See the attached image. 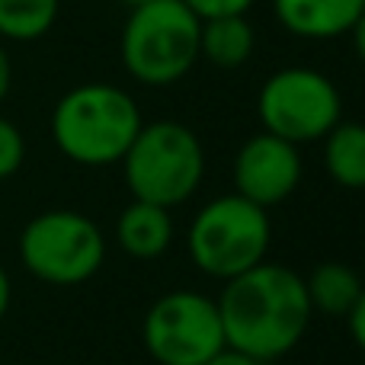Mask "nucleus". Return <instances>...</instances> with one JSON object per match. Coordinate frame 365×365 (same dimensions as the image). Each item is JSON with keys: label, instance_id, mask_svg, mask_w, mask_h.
<instances>
[{"label": "nucleus", "instance_id": "obj_1", "mask_svg": "<svg viewBox=\"0 0 365 365\" xmlns=\"http://www.w3.org/2000/svg\"><path fill=\"white\" fill-rule=\"evenodd\" d=\"M215 302L225 343L259 362L292 353L314 314L304 292V276L269 259L227 279L225 292Z\"/></svg>", "mask_w": 365, "mask_h": 365}, {"label": "nucleus", "instance_id": "obj_2", "mask_svg": "<svg viewBox=\"0 0 365 365\" xmlns=\"http://www.w3.org/2000/svg\"><path fill=\"white\" fill-rule=\"evenodd\" d=\"M141 125L138 103L113 83H81L68 90L51 113L55 148L81 167L119 164Z\"/></svg>", "mask_w": 365, "mask_h": 365}, {"label": "nucleus", "instance_id": "obj_3", "mask_svg": "<svg viewBox=\"0 0 365 365\" xmlns=\"http://www.w3.org/2000/svg\"><path fill=\"white\" fill-rule=\"evenodd\" d=\"M202 19L182 0H148L132 6L122 29V64L145 87H170L199 61Z\"/></svg>", "mask_w": 365, "mask_h": 365}, {"label": "nucleus", "instance_id": "obj_4", "mask_svg": "<svg viewBox=\"0 0 365 365\" xmlns=\"http://www.w3.org/2000/svg\"><path fill=\"white\" fill-rule=\"evenodd\" d=\"M119 164L132 199L164 208L182 205L205 177V151L199 135L173 119L141 125Z\"/></svg>", "mask_w": 365, "mask_h": 365}, {"label": "nucleus", "instance_id": "obj_5", "mask_svg": "<svg viewBox=\"0 0 365 365\" xmlns=\"http://www.w3.org/2000/svg\"><path fill=\"white\" fill-rule=\"evenodd\" d=\"M269 240L272 225L266 208L237 192L218 195L208 205H202L186 234L192 263L205 276L221 279V282L263 263L269 253Z\"/></svg>", "mask_w": 365, "mask_h": 365}, {"label": "nucleus", "instance_id": "obj_6", "mask_svg": "<svg viewBox=\"0 0 365 365\" xmlns=\"http://www.w3.org/2000/svg\"><path fill=\"white\" fill-rule=\"evenodd\" d=\"M106 237L100 225L71 208L42 212L19 234V263L48 285H81L100 272Z\"/></svg>", "mask_w": 365, "mask_h": 365}, {"label": "nucleus", "instance_id": "obj_7", "mask_svg": "<svg viewBox=\"0 0 365 365\" xmlns=\"http://www.w3.org/2000/svg\"><path fill=\"white\" fill-rule=\"evenodd\" d=\"M257 115L263 132L292 145L321 141L343 119L336 83L314 68H282L259 87Z\"/></svg>", "mask_w": 365, "mask_h": 365}, {"label": "nucleus", "instance_id": "obj_8", "mask_svg": "<svg viewBox=\"0 0 365 365\" xmlns=\"http://www.w3.org/2000/svg\"><path fill=\"white\" fill-rule=\"evenodd\" d=\"M141 340L158 365H202L227 346L218 302L189 289L167 292L148 308Z\"/></svg>", "mask_w": 365, "mask_h": 365}, {"label": "nucleus", "instance_id": "obj_9", "mask_svg": "<svg viewBox=\"0 0 365 365\" xmlns=\"http://www.w3.org/2000/svg\"><path fill=\"white\" fill-rule=\"evenodd\" d=\"M304 173L298 145L279 135L259 132L240 145L234 154V192L257 202L259 208H272L285 202L298 189Z\"/></svg>", "mask_w": 365, "mask_h": 365}, {"label": "nucleus", "instance_id": "obj_10", "mask_svg": "<svg viewBox=\"0 0 365 365\" xmlns=\"http://www.w3.org/2000/svg\"><path fill=\"white\" fill-rule=\"evenodd\" d=\"M279 26L298 38H340L365 13V0H272Z\"/></svg>", "mask_w": 365, "mask_h": 365}, {"label": "nucleus", "instance_id": "obj_11", "mask_svg": "<svg viewBox=\"0 0 365 365\" xmlns=\"http://www.w3.org/2000/svg\"><path fill=\"white\" fill-rule=\"evenodd\" d=\"M115 240L135 259H158L173 244V218L170 208L154 205V202L132 199V205L122 208Z\"/></svg>", "mask_w": 365, "mask_h": 365}, {"label": "nucleus", "instance_id": "obj_12", "mask_svg": "<svg viewBox=\"0 0 365 365\" xmlns=\"http://www.w3.org/2000/svg\"><path fill=\"white\" fill-rule=\"evenodd\" d=\"M257 48V32H253L247 13L240 16H212L199 26V58L221 71H234L250 61Z\"/></svg>", "mask_w": 365, "mask_h": 365}, {"label": "nucleus", "instance_id": "obj_13", "mask_svg": "<svg viewBox=\"0 0 365 365\" xmlns=\"http://www.w3.org/2000/svg\"><path fill=\"white\" fill-rule=\"evenodd\" d=\"M304 292H308L311 311H321L327 317H346L362 292V279L353 266L330 259L311 269V276L304 279Z\"/></svg>", "mask_w": 365, "mask_h": 365}, {"label": "nucleus", "instance_id": "obj_14", "mask_svg": "<svg viewBox=\"0 0 365 365\" xmlns=\"http://www.w3.org/2000/svg\"><path fill=\"white\" fill-rule=\"evenodd\" d=\"M324 167L343 189H365V125L336 122L324 135Z\"/></svg>", "mask_w": 365, "mask_h": 365}, {"label": "nucleus", "instance_id": "obj_15", "mask_svg": "<svg viewBox=\"0 0 365 365\" xmlns=\"http://www.w3.org/2000/svg\"><path fill=\"white\" fill-rule=\"evenodd\" d=\"M58 0H0V38L36 42L55 26Z\"/></svg>", "mask_w": 365, "mask_h": 365}, {"label": "nucleus", "instance_id": "obj_16", "mask_svg": "<svg viewBox=\"0 0 365 365\" xmlns=\"http://www.w3.org/2000/svg\"><path fill=\"white\" fill-rule=\"evenodd\" d=\"M26 160V138L10 119L0 115V180H10Z\"/></svg>", "mask_w": 365, "mask_h": 365}, {"label": "nucleus", "instance_id": "obj_17", "mask_svg": "<svg viewBox=\"0 0 365 365\" xmlns=\"http://www.w3.org/2000/svg\"><path fill=\"white\" fill-rule=\"evenodd\" d=\"M182 4L199 19H212V16H240V13H247L257 0H182Z\"/></svg>", "mask_w": 365, "mask_h": 365}, {"label": "nucleus", "instance_id": "obj_18", "mask_svg": "<svg viewBox=\"0 0 365 365\" xmlns=\"http://www.w3.org/2000/svg\"><path fill=\"white\" fill-rule=\"evenodd\" d=\"M346 324H349V334H353V343L365 353V285H362L359 298H356L353 311L346 314Z\"/></svg>", "mask_w": 365, "mask_h": 365}, {"label": "nucleus", "instance_id": "obj_19", "mask_svg": "<svg viewBox=\"0 0 365 365\" xmlns=\"http://www.w3.org/2000/svg\"><path fill=\"white\" fill-rule=\"evenodd\" d=\"M202 365H263V362L253 359V356H247V353H240V349L225 346V349H218V353H215L212 359L202 362Z\"/></svg>", "mask_w": 365, "mask_h": 365}, {"label": "nucleus", "instance_id": "obj_20", "mask_svg": "<svg viewBox=\"0 0 365 365\" xmlns=\"http://www.w3.org/2000/svg\"><path fill=\"white\" fill-rule=\"evenodd\" d=\"M10 87H13V61H10V55H6V48L0 45V103L6 100Z\"/></svg>", "mask_w": 365, "mask_h": 365}, {"label": "nucleus", "instance_id": "obj_21", "mask_svg": "<svg viewBox=\"0 0 365 365\" xmlns=\"http://www.w3.org/2000/svg\"><path fill=\"white\" fill-rule=\"evenodd\" d=\"M10 298H13V289H10V276L6 269L0 266V321L6 317V308H10Z\"/></svg>", "mask_w": 365, "mask_h": 365}, {"label": "nucleus", "instance_id": "obj_22", "mask_svg": "<svg viewBox=\"0 0 365 365\" xmlns=\"http://www.w3.org/2000/svg\"><path fill=\"white\" fill-rule=\"evenodd\" d=\"M349 36H353V45H356V55L362 58V64H365V13L359 19H356V26L349 29Z\"/></svg>", "mask_w": 365, "mask_h": 365}, {"label": "nucleus", "instance_id": "obj_23", "mask_svg": "<svg viewBox=\"0 0 365 365\" xmlns=\"http://www.w3.org/2000/svg\"><path fill=\"white\" fill-rule=\"evenodd\" d=\"M119 4H125V6H141V4H148V0H119Z\"/></svg>", "mask_w": 365, "mask_h": 365}]
</instances>
